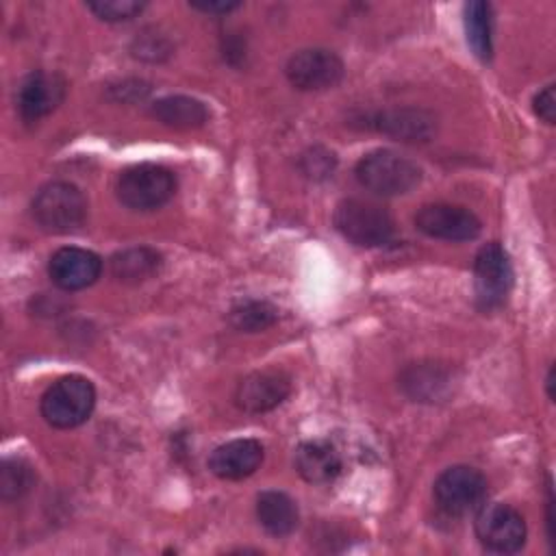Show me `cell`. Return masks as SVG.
<instances>
[{"instance_id": "cell-1", "label": "cell", "mask_w": 556, "mask_h": 556, "mask_svg": "<svg viewBox=\"0 0 556 556\" xmlns=\"http://www.w3.org/2000/svg\"><path fill=\"white\" fill-rule=\"evenodd\" d=\"M89 204L85 193L67 180H52L39 187L30 202L35 224L50 235H70L85 226Z\"/></svg>"}, {"instance_id": "cell-2", "label": "cell", "mask_w": 556, "mask_h": 556, "mask_svg": "<svg viewBox=\"0 0 556 556\" xmlns=\"http://www.w3.org/2000/svg\"><path fill=\"white\" fill-rule=\"evenodd\" d=\"M96 406V387L89 378L70 374L54 380L41 395L39 410L48 426L70 430L85 424Z\"/></svg>"}, {"instance_id": "cell-3", "label": "cell", "mask_w": 556, "mask_h": 556, "mask_svg": "<svg viewBox=\"0 0 556 556\" xmlns=\"http://www.w3.org/2000/svg\"><path fill=\"white\" fill-rule=\"evenodd\" d=\"M176 187V174L169 167L137 163L119 172L115 195L130 211H154L174 198Z\"/></svg>"}, {"instance_id": "cell-4", "label": "cell", "mask_w": 556, "mask_h": 556, "mask_svg": "<svg viewBox=\"0 0 556 556\" xmlns=\"http://www.w3.org/2000/svg\"><path fill=\"white\" fill-rule=\"evenodd\" d=\"M354 174L363 189L382 198L408 193L421 182L419 165L393 150H374L365 154L356 163Z\"/></svg>"}, {"instance_id": "cell-5", "label": "cell", "mask_w": 556, "mask_h": 556, "mask_svg": "<svg viewBox=\"0 0 556 556\" xmlns=\"http://www.w3.org/2000/svg\"><path fill=\"white\" fill-rule=\"evenodd\" d=\"M334 228L354 245L380 248L395 237V222L391 213L369 200L348 198L334 208Z\"/></svg>"}, {"instance_id": "cell-6", "label": "cell", "mask_w": 556, "mask_h": 556, "mask_svg": "<svg viewBox=\"0 0 556 556\" xmlns=\"http://www.w3.org/2000/svg\"><path fill=\"white\" fill-rule=\"evenodd\" d=\"M486 478L469 465L447 467L432 486L437 506L450 517H465L476 513L486 500Z\"/></svg>"}, {"instance_id": "cell-7", "label": "cell", "mask_w": 556, "mask_h": 556, "mask_svg": "<svg viewBox=\"0 0 556 556\" xmlns=\"http://www.w3.org/2000/svg\"><path fill=\"white\" fill-rule=\"evenodd\" d=\"M513 263L504 245L491 241L473 258V291L478 306L484 311L500 308L513 289Z\"/></svg>"}, {"instance_id": "cell-8", "label": "cell", "mask_w": 556, "mask_h": 556, "mask_svg": "<svg viewBox=\"0 0 556 556\" xmlns=\"http://www.w3.org/2000/svg\"><path fill=\"white\" fill-rule=\"evenodd\" d=\"M476 536L491 554H515L526 543V521L508 504H482L476 510Z\"/></svg>"}, {"instance_id": "cell-9", "label": "cell", "mask_w": 556, "mask_h": 556, "mask_svg": "<svg viewBox=\"0 0 556 556\" xmlns=\"http://www.w3.org/2000/svg\"><path fill=\"white\" fill-rule=\"evenodd\" d=\"M287 80L300 91H324L341 83L345 65L341 56L326 48H306L289 56Z\"/></svg>"}, {"instance_id": "cell-10", "label": "cell", "mask_w": 556, "mask_h": 556, "mask_svg": "<svg viewBox=\"0 0 556 556\" xmlns=\"http://www.w3.org/2000/svg\"><path fill=\"white\" fill-rule=\"evenodd\" d=\"M419 232L443 241H471L482 232L480 217L460 204H424L415 215Z\"/></svg>"}, {"instance_id": "cell-11", "label": "cell", "mask_w": 556, "mask_h": 556, "mask_svg": "<svg viewBox=\"0 0 556 556\" xmlns=\"http://www.w3.org/2000/svg\"><path fill=\"white\" fill-rule=\"evenodd\" d=\"M67 83L56 72L35 70L20 83L17 111L26 124H35L50 115L65 100Z\"/></svg>"}, {"instance_id": "cell-12", "label": "cell", "mask_w": 556, "mask_h": 556, "mask_svg": "<svg viewBox=\"0 0 556 556\" xmlns=\"http://www.w3.org/2000/svg\"><path fill=\"white\" fill-rule=\"evenodd\" d=\"M291 393V378L280 369L252 371L239 380L235 389V404L243 413L261 415L280 406Z\"/></svg>"}, {"instance_id": "cell-13", "label": "cell", "mask_w": 556, "mask_h": 556, "mask_svg": "<svg viewBox=\"0 0 556 556\" xmlns=\"http://www.w3.org/2000/svg\"><path fill=\"white\" fill-rule=\"evenodd\" d=\"M102 274V258L85 248H59L48 261L50 280L63 291H80L91 287Z\"/></svg>"}, {"instance_id": "cell-14", "label": "cell", "mask_w": 556, "mask_h": 556, "mask_svg": "<svg viewBox=\"0 0 556 556\" xmlns=\"http://www.w3.org/2000/svg\"><path fill=\"white\" fill-rule=\"evenodd\" d=\"M265 458L256 439H232L217 445L208 456V469L219 480H243L252 476Z\"/></svg>"}, {"instance_id": "cell-15", "label": "cell", "mask_w": 556, "mask_h": 556, "mask_svg": "<svg viewBox=\"0 0 556 556\" xmlns=\"http://www.w3.org/2000/svg\"><path fill=\"white\" fill-rule=\"evenodd\" d=\"M365 126L384 132L393 139H402V141H428L434 130H437V122L428 111L421 109H389V111H376L367 117Z\"/></svg>"}, {"instance_id": "cell-16", "label": "cell", "mask_w": 556, "mask_h": 556, "mask_svg": "<svg viewBox=\"0 0 556 556\" xmlns=\"http://www.w3.org/2000/svg\"><path fill=\"white\" fill-rule=\"evenodd\" d=\"M295 471L308 484H330L343 469L341 454L326 439H311L298 445L293 454Z\"/></svg>"}, {"instance_id": "cell-17", "label": "cell", "mask_w": 556, "mask_h": 556, "mask_svg": "<svg viewBox=\"0 0 556 556\" xmlns=\"http://www.w3.org/2000/svg\"><path fill=\"white\" fill-rule=\"evenodd\" d=\"M452 369L439 363H413L400 374V387L415 402H443L452 393Z\"/></svg>"}, {"instance_id": "cell-18", "label": "cell", "mask_w": 556, "mask_h": 556, "mask_svg": "<svg viewBox=\"0 0 556 556\" xmlns=\"http://www.w3.org/2000/svg\"><path fill=\"white\" fill-rule=\"evenodd\" d=\"M150 115L167 128L193 130V128H202L208 122L211 111L198 98L165 96L150 104Z\"/></svg>"}, {"instance_id": "cell-19", "label": "cell", "mask_w": 556, "mask_h": 556, "mask_svg": "<svg viewBox=\"0 0 556 556\" xmlns=\"http://www.w3.org/2000/svg\"><path fill=\"white\" fill-rule=\"evenodd\" d=\"M111 276L124 285H139L154 278L163 267V256L148 245L126 248L111 256Z\"/></svg>"}, {"instance_id": "cell-20", "label": "cell", "mask_w": 556, "mask_h": 556, "mask_svg": "<svg viewBox=\"0 0 556 556\" xmlns=\"http://www.w3.org/2000/svg\"><path fill=\"white\" fill-rule=\"evenodd\" d=\"M256 519L271 536H287L298 528L300 513L295 502L282 491H263L256 497Z\"/></svg>"}, {"instance_id": "cell-21", "label": "cell", "mask_w": 556, "mask_h": 556, "mask_svg": "<svg viewBox=\"0 0 556 556\" xmlns=\"http://www.w3.org/2000/svg\"><path fill=\"white\" fill-rule=\"evenodd\" d=\"M465 35L471 52L480 61H489L493 54V7L489 2H467L463 7Z\"/></svg>"}, {"instance_id": "cell-22", "label": "cell", "mask_w": 556, "mask_h": 556, "mask_svg": "<svg viewBox=\"0 0 556 556\" xmlns=\"http://www.w3.org/2000/svg\"><path fill=\"white\" fill-rule=\"evenodd\" d=\"M228 321L239 332H263L278 321V308L267 300H243L228 311Z\"/></svg>"}, {"instance_id": "cell-23", "label": "cell", "mask_w": 556, "mask_h": 556, "mask_svg": "<svg viewBox=\"0 0 556 556\" xmlns=\"http://www.w3.org/2000/svg\"><path fill=\"white\" fill-rule=\"evenodd\" d=\"M35 486V471L24 458H4L0 467V495L4 502L24 497Z\"/></svg>"}, {"instance_id": "cell-24", "label": "cell", "mask_w": 556, "mask_h": 556, "mask_svg": "<svg viewBox=\"0 0 556 556\" xmlns=\"http://www.w3.org/2000/svg\"><path fill=\"white\" fill-rule=\"evenodd\" d=\"M87 9L102 22L119 24V22H130L132 17H137L146 9V2H139V0H91V2H87Z\"/></svg>"}, {"instance_id": "cell-25", "label": "cell", "mask_w": 556, "mask_h": 556, "mask_svg": "<svg viewBox=\"0 0 556 556\" xmlns=\"http://www.w3.org/2000/svg\"><path fill=\"white\" fill-rule=\"evenodd\" d=\"M334 167H337V156L321 146H313L300 156V169L311 180H324L332 176Z\"/></svg>"}, {"instance_id": "cell-26", "label": "cell", "mask_w": 556, "mask_h": 556, "mask_svg": "<svg viewBox=\"0 0 556 556\" xmlns=\"http://www.w3.org/2000/svg\"><path fill=\"white\" fill-rule=\"evenodd\" d=\"M532 109H534V115L539 119H543L545 124H554L556 122V96H554V85H547L543 87L534 100H532Z\"/></svg>"}, {"instance_id": "cell-27", "label": "cell", "mask_w": 556, "mask_h": 556, "mask_svg": "<svg viewBox=\"0 0 556 556\" xmlns=\"http://www.w3.org/2000/svg\"><path fill=\"white\" fill-rule=\"evenodd\" d=\"M167 54H169L167 43L156 35H143L141 41L137 39V43H135V56H141L148 61H161Z\"/></svg>"}, {"instance_id": "cell-28", "label": "cell", "mask_w": 556, "mask_h": 556, "mask_svg": "<svg viewBox=\"0 0 556 556\" xmlns=\"http://www.w3.org/2000/svg\"><path fill=\"white\" fill-rule=\"evenodd\" d=\"M189 7L195 9V11L208 13V15H226V13L235 11V9H239L241 2H226V0H211V2H206V0H202V2H189Z\"/></svg>"}, {"instance_id": "cell-29", "label": "cell", "mask_w": 556, "mask_h": 556, "mask_svg": "<svg viewBox=\"0 0 556 556\" xmlns=\"http://www.w3.org/2000/svg\"><path fill=\"white\" fill-rule=\"evenodd\" d=\"M547 539L552 549H556V517H554V493H552V484H547Z\"/></svg>"}, {"instance_id": "cell-30", "label": "cell", "mask_w": 556, "mask_h": 556, "mask_svg": "<svg viewBox=\"0 0 556 556\" xmlns=\"http://www.w3.org/2000/svg\"><path fill=\"white\" fill-rule=\"evenodd\" d=\"M545 387H547V397L554 402V397H556V393H554V365H552V367H549V371H547Z\"/></svg>"}]
</instances>
